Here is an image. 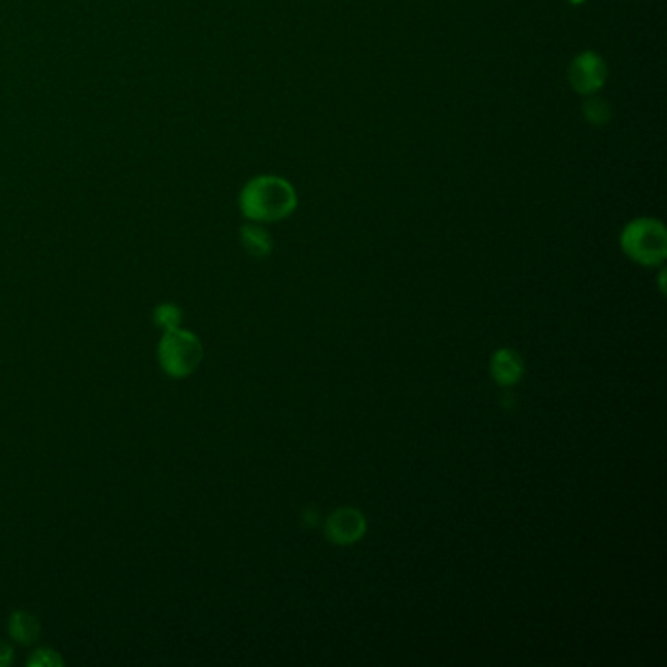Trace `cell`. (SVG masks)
<instances>
[{"label":"cell","mask_w":667,"mask_h":667,"mask_svg":"<svg viewBox=\"0 0 667 667\" xmlns=\"http://www.w3.org/2000/svg\"><path fill=\"white\" fill-rule=\"evenodd\" d=\"M581 112H583L585 122L591 124V126H597V128L609 124V120L613 118V108H611V104H609L607 100L599 98L597 94H593V96H585V102H583Z\"/></svg>","instance_id":"9c48e42d"},{"label":"cell","mask_w":667,"mask_h":667,"mask_svg":"<svg viewBox=\"0 0 667 667\" xmlns=\"http://www.w3.org/2000/svg\"><path fill=\"white\" fill-rule=\"evenodd\" d=\"M609 77L607 61L591 49H585L574 57L568 69L570 87L581 96H593L605 87Z\"/></svg>","instance_id":"277c9868"},{"label":"cell","mask_w":667,"mask_h":667,"mask_svg":"<svg viewBox=\"0 0 667 667\" xmlns=\"http://www.w3.org/2000/svg\"><path fill=\"white\" fill-rule=\"evenodd\" d=\"M296 208L298 192L294 184L278 175L253 177L239 192V210L249 222H282L292 216Z\"/></svg>","instance_id":"6da1fadb"},{"label":"cell","mask_w":667,"mask_h":667,"mask_svg":"<svg viewBox=\"0 0 667 667\" xmlns=\"http://www.w3.org/2000/svg\"><path fill=\"white\" fill-rule=\"evenodd\" d=\"M157 358L169 378L182 380L192 376L204 360V345L196 333L188 329H173L163 333L157 347Z\"/></svg>","instance_id":"3957f363"},{"label":"cell","mask_w":667,"mask_h":667,"mask_svg":"<svg viewBox=\"0 0 667 667\" xmlns=\"http://www.w3.org/2000/svg\"><path fill=\"white\" fill-rule=\"evenodd\" d=\"M40 621L28 611H14L8 617V634L20 646H32L40 638Z\"/></svg>","instance_id":"ba28073f"},{"label":"cell","mask_w":667,"mask_h":667,"mask_svg":"<svg viewBox=\"0 0 667 667\" xmlns=\"http://www.w3.org/2000/svg\"><path fill=\"white\" fill-rule=\"evenodd\" d=\"M239 237H241L243 249L255 259H267L268 255L272 253V247H274L272 237L261 223H245L239 231Z\"/></svg>","instance_id":"52a82bcc"},{"label":"cell","mask_w":667,"mask_h":667,"mask_svg":"<svg viewBox=\"0 0 667 667\" xmlns=\"http://www.w3.org/2000/svg\"><path fill=\"white\" fill-rule=\"evenodd\" d=\"M12 662H14V648L8 642L0 640V667L12 666Z\"/></svg>","instance_id":"7c38bea8"},{"label":"cell","mask_w":667,"mask_h":667,"mask_svg":"<svg viewBox=\"0 0 667 667\" xmlns=\"http://www.w3.org/2000/svg\"><path fill=\"white\" fill-rule=\"evenodd\" d=\"M65 666L63 656L53 648H40L28 658V667H61Z\"/></svg>","instance_id":"8fae6325"},{"label":"cell","mask_w":667,"mask_h":667,"mask_svg":"<svg viewBox=\"0 0 667 667\" xmlns=\"http://www.w3.org/2000/svg\"><path fill=\"white\" fill-rule=\"evenodd\" d=\"M566 2H570V4H574V6H579V4H583V2H587V0H566Z\"/></svg>","instance_id":"4fadbf2b"},{"label":"cell","mask_w":667,"mask_h":667,"mask_svg":"<svg viewBox=\"0 0 667 667\" xmlns=\"http://www.w3.org/2000/svg\"><path fill=\"white\" fill-rule=\"evenodd\" d=\"M491 376L501 386H515L525 376V362L513 349H501L493 353L490 362Z\"/></svg>","instance_id":"8992f818"},{"label":"cell","mask_w":667,"mask_h":667,"mask_svg":"<svg viewBox=\"0 0 667 667\" xmlns=\"http://www.w3.org/2000/svg\"><path fill=\"white\" fill-rule=\"evenodd\" d=\"M153 323L157 329H161L163 333L178 329L182 323V310L178 308L177 304H159L153 312Z\"/></svg>","instance_id":"30bf717a"},{"label":"cell","mask_w":667,"mask_h":667,"mask_svg":"<svg viewBox=\"0 0 667 667\" xmlns=\"http://www.w3.org/2000/svg\"><path fill=\"white\" fill-rule=\"evenodd\" d=\"M621 249L642 267H660L667 259V229L656 218H636L624 225Z\"/></svg>","instance_id":"7a4b0ae2"},{"label":"cell","mask_w":667,"mask_h":667,"mask_svg":"<svg viewBox=\"0 0 667 667\" xmlns=\"http://www.w3.org/2000/svg\"><path fill=\"white\" fill-rule=\"evenodd\" d=\"M325 534L337 546H349L366 534V519L355 507L335 509L325 521Z\"/></svg>","instance_id":"5b68a950"}]
</instances>
